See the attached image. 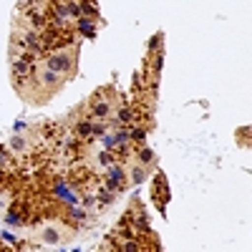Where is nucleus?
<instances>
[{"instance_id": "obj_5", "label": "nucleus", "mask_w": 252, "mask_h": 252, "mask_svg": "<svg viewBox=\"0 0 252 252\" xmlns=\"http://www.w3.org/2000/svg\"><path fill=\"white\" fill-rule=\"evenodd\" d=\"M146 174H149V172H146V166H141L139 161H131V164H129V174H126V179H129L131 184H141V182L146 179Z\"/></svg>"}, {"instance_id": "obj_4", "label": "nucleus", "mask_w": 252, "mask_h": 252, "mask_svg": "<svg viewBox=\"0 0 252 252\" xmlns=\"http://www.w3.org/2000/svg\"><path fill=\"white\" fill-rule=\"evenodd\" d=\"M154 199H157V207L159 209H164V204H166V179H164V174H157V179H154Z\"/></svg>"}, {"instance_id": "obj_1", "label": "nucleus", "mask_w": 252, "mask_h": 252, "mask_svg": "<svg viewBox=\"0 0 252 252\" xmlns=\"http://www.w3.org/2000/svg\"><path fill=\"white\" fill-rule=\"evenodd\" d=\"M43 66H48L51 71L61 73L63 78H71L76 73V46H58L53 51H48L43 58H40Z\"/></svg>"}, {"instance_id": "obj_6", "label": "nucleus", "mask_w": 252, "mask_h": 252, "mask_svg": "<svg viewBox=\"0 0 252 252\" xmlns=\"http://www.w3.org/2000/svg\"><path fill=\"white\" fill-rule=\"evenodd\" d=\"M10 149H13V152H20V154L28 152V139H26V136H13Z\"/></svg>"}, {"instance_id": "obj_2", "label": "nucleus", "mask_w": 252, "mask_h": 252, "mask_svg": "<svg viewBox=\"0 0 252 252\" xmlns=\"http://www.w3.org/2000/svg\"><path fill=\"white\" fill-rule=\"evenodd\" d=\"M86 109H89V116H91L94 121H106V119H111L114 111H116V96H114V91H111V89L98 91V94L89 101Z\"/></svg>"}, {"instance_id": "obj_3", "label": "nucleus", "mask_w": 252, "mask_h": 252, "mask_svg": "<svg viewBox=\"0 0 252 252\" xmlns=\"http://www.w3.org/2000/svg\"><path fill=\"white\" fill-rule=\"evenodd\" d=\"M71 235L63 229V224L58 222H46L43 227H40V232H38V240L40 242H46V245H61V242H66Z\"/></svg>"}]
</instances>
